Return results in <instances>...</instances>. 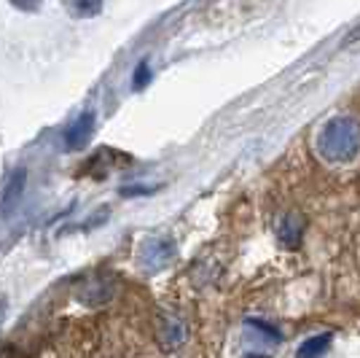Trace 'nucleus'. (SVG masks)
<instances>
[{"instance_id": "9b49d317", "label": "nucleus", "mask_w": 360, "mask_h": 358, "mask_svg": "<svg viewBox=\"0 0 360 358\" xmlns=\"http://www.w3.org/2000/svg\"><path fill=\"white\" fill-rule=\"evenodd\" d=\"M16 8H22V11H35L38 6H41V0H11Z\"/></svg>"}, {"instance_id": "1a4fd4ad", "label": "nucleus", "mask_w": 360, "mask_h": 358, "mask_svg": "<svg viewBox=\"0 0 360 358\" xmlns=\"http://www.w3.org/2000/svg\"><path fill=\"white\" fill-rule=\"evenodd\" d=\"M62 3H65V8H68L73 16L86 19V16L100 14V8H103L105 0H62Z\"/></svg>"}, {"instance_id": "f03ea898", "label": "nucleus", "mask_w": 360, "mask_h": 358, "mask_svg": "<svg viewBox=\"0 0 360 358\" xmlns=\"http://www.w3.org/2000/svg\"><path fill=\"white\" fill-rule=\"evenodd\" d=\"M175 259V242L169 240H148L146 248L140 251V267L156 272V269H165L169 261Z\"/></svg>"}, {"instance_id": "7ed1b4c3", "label": "nucleus", "mask_w": 360, "mask_h": 358, "mask_svg": "<svg viewBox=\"0 0 360 358\" xmlns=\"http://www.w3.org/2000/svg\"><path fill=\"white\" fill-rule=\"evenodd\" d=\"M186 340H188V326L180 315L165 313L159 318V342L165 350H178Z\"/></svg>"}, {"instance_id": "f257e3e1", "label": "nucleus", "mask_w": 360, "mask_h": 358, "mask_svg": "<svg viewBox=\"0 0 360 358\" xmlns=\"http://www.w3.org/2000/svg\"><path fill=\"white\" fill-rule=\"evenodd\" d=\"M317 151L328 162H349L360 151V121L355 116H333L320 130Z\"/></svg>"}, {"instance_id": "39448f33", "label": "nucleus", "mask_w": 360, "mask_h": 358, "mask_svg": "<svg viewBox=\"0 0 360 358\" xmlns=\"http://www.w3.org/2000/svg\"><path fill=\"white\" fill-rule=\"evenodd\" d=\"M91 130H94V113H81V116L65 130V146L73 151L84 149L86 140L91 137Z\"/></svg>"}, {"instance_id": "0eeeda50", "label": "nucleus", "mask_w": 360, "mask_h": 358, "mask_svg": "<svg viewBox=\"0 0 360 358\" xmlns=\"http://www.w3.org/2000/svg\"><path fill=\"white\" fill-rule=\"evenodd\" d=\"M84 288L86 291H81V302H86V304H105L108 299L113 297V288H110L108 280H91Z\"/></svg>"}, {"instance_id": "20e7f679", "label": "nucleus", "mask_w": 360, "mask_h": 358, "mask_svg": "<svg viewBox=\"0 0 360 358\" xmlns=\"http://www.w3.org/2000/svg\"><path fill=\"white\" fill-rule=\"evenodd\" d=\"M25 183H27V173H25V170H14V173H11V178L6 180L3 195H0V213H3V216H8V213L22 202Z\"/></svg>"}, {"instance_id": "9d476101", "label": "nucleus", "mask_w": 360, "mask_h": 358, "mask_svg": "<svg viewBox=\"0 0 360 358\" xmlns=\"http://www.w3.org/2000/svg\"><path fill=\"white\" fill-rule=\"evenodd\" d=\"M148 81H150L148 62H140V65H137V70H135V87H137V90H143V87H146Z\"/></svg>"}, {"instance_id": "6e6552de", "label": "nucleus", "mask_w": 360, "mask_h": 358, "mask_svg": "<svg viewBox=\"0 0 360 358\" xmlns=\"http://www.w3.org/2000/svg\"><path fill=\"white\" fill-rule=\"evenodd\" d=\"M328 345H330V334H317V337H309L307 342H301L296 356L299 358H320L326 350H328Z\"/></svg>"}, {"instance_id": "423d86ee", "label": "nucleus", "mask_w": 360, "mask_h": 358, "mask_svg": "<svg viewBox=\"0 0 360 358\" xmlns=\"http://www.w3.org/2000/svg\"><path fill=\"white\" fill-rule=\"evenodd\" d=\"M301 229H304V224H301L299 216L296 213H288L285 218L280 221V226H277V235H280V240L285 242L288 248H296L301 242Z\"/></svg>"}]
</instances>
